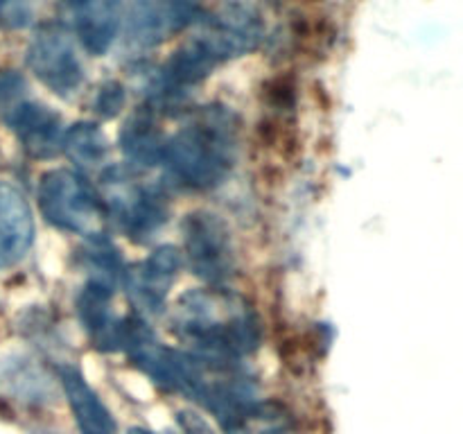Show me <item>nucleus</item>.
Instances as JSON below:
<instances>
[{"mask_svg": "<svg viewBox=\"0 0 463 434\" xmlns=\"http://www.w3.org/2000/svg\"><path fill=\"white\" fill-rule=\"evenodd\" d=\"M27 68L52 93L68 98L84 84V66L80 61L72 36L66 27L50 23L41 25L27 43Z\"/></svg>", "mask_w": 463, "mask_h": 434, "instance_id": "0eeeda50", "label": "nucleus"}, {"mask_svg": "<svg viewBox=\"0 0 463 434\" xmlns=\"http://www.w3.org/2000/svg\"><path fill=\"white\" fill-rule=\"evenodd\" d=\"M61 152L81 167H102L109 158V140L95 122H77L63 131Z\"/></svg>", "mask_w": 463, "mask_h": 434, "instance_id": "dca6fc26", "label": "nucleus"}, {"mask_svg": "<svg viewBox=\"0 0 463 434\" xmlns=\"http://www.w3.org/2000/svg\"><path fill=\"white\" fill-rule=\"evenodd\" d=\"M113 292H116V285L89 278L77 294V315H80L81 326L89 333L90 342L104 351H120L125 319L113 315Z\"/></svg>", "mask_w": 463, "mask_h": 434, "instance_id": "f8f14e48", "label": "nucleus"}, {"mask_svg": "<svg viewBox=\"0 0 463 434\" xmlns=\"http://www.w3.org/2000/svg\"><path fill=\"white\" fill-rule=\"evenodd\" d=\"M129 434H154V432H149V429H143V428H134L129 429Z\"/></svg>", "mask_w": 463, "mask_h": 434, "instance_id": "6ab92c4d", "label": "nucleus"}, {"mask_svg": "<svg viewBox=\"0 0 463 434\" xmlns=\"http://www.w3.org/2000/svg\"><path fill=\"white\" fill-rule=\"evenodd\" d=\"M172 333L194 355L235 362L258 351L262 321L251 303L226 288L190 289L176 301Z\"/></svg>", "mask_w": 463, "mask_h": 434, "instance_id": "f257e3e1", "label": "nucleus"}, {"mask_svg": "<svg viewBox=\"0 0 463 434\" xmlns=\"http://www.w3.org/2000/svg\"><path fill=\"white\" fill-rule=\"evenodd\" d=\"M72 30L90 54H104L120 30L122 0H63Z\"/></svg>", "mask_w": 463, "mask_h": 434, "instance_id": "9d476101", "label": "nucleus"}, {"mask_svg": "<svg viewBox=\"0 0 463 434\" xmlns=\"http://www.w3.org/2000/svg\"><path fill=\"white\" fill-rule=\"evenodd\" d=\"M240 156V118L233 108L208 104L190 111L165 140L161 165L181 190L203 193L224 184Z\"/></svg>", "mask_w": 463, "mask_h": 434, "instance_id": "f03ea898", "label": "nucleus"}, {"mask_svg": "<svg viewBox=\"0 0 463 434\" xmlns=\"http://www.w3.org/2000/svg\"><path fill=\"white\" fill-rule=\"evenodd\" d=\"M184 267V253L175 247H158L138 265L125 271V288L131 303L145 315H158L165 307L172 285Z\"/></svg>", "mask_w": 463, "mask_h": 434, "instance_id": "6e6552de", "label": "nucleus"}, {"mask_svg": "<svg viewBox=\"0 0 463 434\" xmlns=\"http://www.w3.org/2000/svg\"><path fill=\"white\" fill-rule=\"evenodd\" d=\"M0 392L23 405L48 402L52 396L50 380L25 357H7L0 362Z\"/></svg>", "mask_w": 463, "mask_h": 434, "instance_id": "2eb2a0df", "label": "nucleus"}, {"mask_svg": "<svg viewBox=\"0 0 463 434\" xmlns=\"http://www.w3.org/2000/svg\"><path fill=\"white\" fill-rule=\"evenodd\" d=\"M0 5H3V0H0Z\"/></svg>", "mask_w": 463, "mask_h": 434, "instance_id": "aec40b11", "label": "nucleus"}, {"mask_svg": "<svg viewBox=\"0 0 463 434\" xmlns=\"http://www.w3.org/2000/svg\"><path fill=\"white\" fill-rule=\"evenodd\" d=\"M125 104V89L118 81H107L98 89L93 98V111L98 113L99 118H113L118 116V111Z\"/></svg>", "mask_w": 463, "mask_h": 434, "instance_id": "f3484780", "label": "nucleus"}, {"mask_svg": "<svg viewBox=\"0 0 463 434\" xmlns=\"http://www.w3.org/2000/svg\"><path fill=\"white\" fill-rule=\"evenodd\" d=\"M199 18V0H134L127 18V39L136 48H154Z\"/></svg>", "mask_w": 463, "mask_h": 434, "instance_id": "1a4fd4ad", "label": "nucleus"}, {"mask_svg": "<svg viewBox=\"0 0 463 434\" xmlns=\"http://www.w3.org/2000/svg\"><path fill=\"white\" fill-rule=\"evenodd\" d=\"M104 208H109L122 233L134 242H147L165 226L170 215L167 194L138 167L116 165L104 172Z\"/></svg>", "mask_w": 463, "mask_h": 434, "instance_id": "7ed1b4c3", "label": "nucleus"}, {"mask_svg": "<svg viewBox=\"0 0 463 434\" xmlns=\"http://www.w3.org/2000/svg\"><path fill=\"white\" fill-rule=\"evenodd\" d=\"M34 242V217L16 185L0 184V269L25 258Z\"/></svg>", "mask_w": 463, "mask_h": 434, "instance_id": "9b49d317", "label": "nucleus"}, {"mask_svg": "<svg viewBox=\"0 0 463 434\" xmlns=\"http://www.w3.org/2000/svg\"><path fill=\"white\" fill-rule=\"evenodd\" d=\"M34 7L36 0H3V5H0V23L5 27L18 30V27L30 23Z\"/></svg>", "mask_w": 463, "mask_h": 434, "instance_id": "a211bd4d", "label": "nucleus"}, {"mask_svg": "<svg viewBox=\"0 0 463 434\" xmlns=\"http://www.w3.org/2000/svg\"><path fill=\"white\" fill-rule=\"evenodd\" d=\"M0 116L34 158H52L61 152V118L45 104L27 95L25 80L18 72L0 75Z\"/></svg>", "mask_w": 463, "mask_h": 434, "instance_id": "39448f33", "label": "nucleus"}, {"mask_svg": "<svg viewBox=\"0 0 463 434\" xmlns=\"http://www.w3.org/2000/svg\"><path fill=\"white\" fill-rule=\"evenodd\" d=\"M167 136L158 129L149 108L136 111L120 131V147L138 170L161 165Z\"/></svg>", "mask_w": 463, "mask_h": 434, "instance_id": "4468645a", "label": "nucleus"}, {"mask_svg": "<svg viewBox=\"0 0 463 434\" xmlns=\"http://www.w3.org/2000/svg\"><path fill=\"white\" fill-rule=\"evenodd\" d=\"M184 247L188 265L211 288H226L238 271L233 238L220 215L211 211L188 212L184 220Z\"/></svg>", "mask_w": 463, "mask_h": 434, "instance_id": "423d86ee", "label": "nucleus"}, {"mask_svg": "<svg viewBox=\"0 0 463 434\" xmlns=\"http://www.w3.org/2000/svg\"><path fill=\"white\" fill-rule=\"evenodd\" d=\"M59 382H61L66 401L81 434H118V425L102 398L86 382L84 373L72 364L59 366Z\"/></svg>", "mask_w": 463, "mask_h": 434, "instance_id": "ddd939ff", "label": "nucleus"}, {"mask_svg": "<svg viewBox=\"0 0 463 434\" xmlns=\"http://www.w3.org/2000/svg\"><path fill=\"white\" fill-rule=\"evenodd\" d=\"M39 208L52 226L86 238L99 233L107 215L102 197L86 176L63 167L41 176Z\"/></svg>", "mask_w": 463, "mask_h": 434, "instance_id": "20e7f679", "label": "nucleus"}]
</instances>
